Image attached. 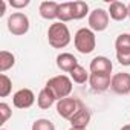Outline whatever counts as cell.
<instances>
[{"label":"cell","instance_id":"obj_21","mask_svg":"<svg viewBox=\"0 0 130 130\" xmlns=\"http://www.w3.org/2000/svg\"><path fill=\"white\" fill-rule=\"evenodd\" d=\"M12 90V81L6 74H0V96L6 98Z\"/></svg>","mask_w":130,"mask_h":130},{"label":"cell","instance_id":"obj_15","mask_svg":"<svg viewBox=\"0 0 130 130\" xmlns=\"http://www.w3.org/2000/svg\"><path fill=\"white\" fill-rule=\"evenodd\" d=\"M55 101H57L55 96L52 95V92H51L47 87H43V89L40 90L38 96H37V104H38L40 109H49Z\"/></svg>","mask_w":130,"mask_h":130},{"label":"cell","instance_id":"obj_23","mask_svg":"<svg viewBox=\"0 0 130 130\" xmlns=\"http://www.w3.org/2000/svg\"><path fill=\"white\" fill-rule=\"evenodd\" d=\"M0 115H2V122H0V124H5L11 118L12 110H11V107L6 103H0Z\"/></svg>","mask_w":130,"mask_h":130},{"label":"cell","instance_id":"obj_8","mask_svg":"<svg viewBox=\"0 0 130 130\" xmlns=\"http://www.w3.org/2000/svg\"><path fill=\"white\" fill-rule=\"evenodd\" d=\"M35 103V95L31 89H20L12 95V104L17 109H29Z\"/></svg>","mask_w":130,"mask_h":130},{"label":"cell","instance_id":"obj_4","mask_svg":"<svg viewBox=\"0 0 130 130\" xmlns=\"http://www.w3.org/2000/svg\"><path fill=\"white\" fill-rule=\"evenodd\" d=\"M8 29L12 35H25L29 31V19L23 12H12L8 17Z\"/></svg>","mask_w":130,"mask_h":130},{"label":"cell","instance_id":"obj_12","mask_svg":"<svg viewBox=\"0 0 130 130\" xmlns=\"http://www.w3.org/2000/svg\"><path fill=\"white\" fill-rule=\"evenodd\" d=\"M107 12H109L110 19H113L115 22H121L128 17V6L124 5L122 2H112Z\"/></svg>","mask_w":130,"mask_h":130},{"label":"cell","instance_id":"obj_14","mask_svg":"<svg viewBox=\"0 0 130 130\" xmlns=\"http://www.w3.org/2000/svg\"><path fill=\"white\" fill-rule=\"evenodd\" d=\"M58 8H60V3L57 2H41L38 11L44 20H54V19H58Z\"/></svg>","mask_w":130,"mask_h":130},{"label":"cell","instance_id":"obj_5","mask_svg":"<svg viewBox=\"0 0 130 130\" xmlns=\"http://www.w3.org/2000/svg\"><path fill=\"white\" fill-rule=\"evenodd\" d=\"M83 107V103L77 98H63L57 101V113L64 118V119H71L80 109Z\"/></svg>","mask_w":130,"mask_h":130},{"label":"cell","instance_id":"obj_3","mask_svg":"<svg viewBox=\"0 0 130 130\" xmlns=\"http://www.w3.org/2000/svg\"><path fill=\"white\" fill-rule=\"evenodd\" d=\"M74 44H75V49L84 55L93 52V49L96 46L95 32L89 28H80L74 35Z\"/></svg>","mask_w":130,"mask_h":130},{"label":"cell","instance_id":"obj_24","mask_svg":"<svg viewBox=\"0 0 130 130\" xmlns=\"http://www.w3.org/2000/svg\"><path fill=\"white\" fill-rule=\"evenodd\" d=\"M116 60L119 61V64H122V66H130V52H118Z\"/></svg>","mask_w":130,"mask_h":130},{"label":"cell","instance_id":"obj_9","mask_svg":"<svg viewBox=\"0 0 130 130\" xmlns=\"http://www.w3.org/2000/svg\"><path fill=\"white\" fill-rule=\"evenodd\" d=\"M90 74H104V75H110L113 64L107 57H95L90 61Z\"/></svg>","mask_w":130,"mask_h":130},{"label":"cell","instance_id":"obj_11","mask_svg":"<svg viewBox=\"0 0 130 130\" xmlns=\"http://www.w3.org/2000/svg\"><path fill=\"white\" fill-rule=\"evenodd\" d=\"M57 66L58 69H61L63 72H72L77 66H78V60L75 55L69 54V52H63L57 57Z\"/></svg>","mask_w":130,"mask_h":130},{"label":"cell","instance_id":"obj_17","mask_svg":"<svg viewBox=\"0 0 130 130\" xmlns=\"http://www.w3.org/2000/svg\"><path fill=\"white\" fill-rule=\"evenodd\" d=\"M58 20H60L61 23H66V22L74 20V14H72V2L60 3V8H58Z\"/></svg>","mask_w":130,"mask_h":130},{"label":"cell","instance_id":"obj_16","mask_svg":"<svg viewBox=\"0 0 130 130\" xmlns=\"http://www.w3.org/2000/svg\"><path fill=\"white\" fill-rule=\"evenodd\" d=\"M15 64V57L12 52L8 51H2L0 52V72L5 74L6 71H9L12 66Z\"/></svg>","mask_w":130,"mask_h":130},{"label":"cell","instance_id":"obj_27","mask_svg":"<svg viewBox=\"0 0 130 130\" xmlns=\"http://www.w3.org/2000/svg\"><path fill=\"white\" fill-rule=\"evenodd\" d=\"M121 130H130V124H125V125H122V127H121Z\"/></svg>","mask_w":130,"mask_h":130},{"label":"cell","instance_id":"obj_28","mask_svg":"<svg viewBox=\"0 0 130 130\" xmlns=\"http://www.w3.org/2000/svg\"><path fill=\"white\" fill-rule=\"evenodd\" d=\"M69 130H86V128H75V127H71Z\"/></svg>","mask_w":130,"mask_h":130},{"label":"cell","instance_id":"obj_29","mask_svg":"<svg viewBox=\"0 0 130 130\" xmlns=\"http://www.w3.org/2000/svg\"><path fill=\"white\" fill-rule=\"evenodd\" d=\"M127 6H128V17H130V3H128Z\"/></svg>","mask_w":130,"mask_h":130},{"label":"cell","instance_id":"obj_13","mask_svg":"<svg viewBox=\"0 0 130 130\" xmlns=\"http://www.w3.org/2000/svg\"><path fill=\"white\" fill-rule=\"evenodd\" d=\"M69 121H71V127H75V128H86L87 124L90 122V112L83 106Z\"/></svg>","mask_w":130,"mask_h":130},{"label":"cell","instance_id":"obj_22","mask_svg":"<svg viewBox=\"0 0 130 130\" xmlns=\"http://www.w3.org/2000/svg\"><path fill=\"white\" fill-rule=\"evenodd\" d=\"M32 130H55V125H54L52 121H49L46 118H40V119L34 121Z\"/></svg>","mask_w":130,"mask_h":130},{"label":"cell","instance_id":"obj_7","mask_svg":"<svg viewBox=\"0 0 130 130\" xmlns=\"http://www.w3.org/2000/svg\"><path fill=\"white\" fill-rule=\"evenodd\" d=\"M110 89L118 95H127L130 93V74L127 72H118L112 77Z\"/></svg>","mask_w":130,"mask_h":130},{"label":"cell","instance_id":"obj_6","mask_svg":"<svg viewBox=\"0 0 130 130\" xmlns=\"http://www.w3.org/2000/svg\"><path fill=\"white\" fill-rule=\"evenodd\" d=\"M109 12L103 8H96L89 14V29L93 32H101L109 26Z\"/></svg>","mask_w":130,"mask_h":130},{"label":"cell","instance_id":"obj_2","mask_svg":"<svg viewBox=\"0 0 130 130\" xmlns=\"http://www.w3.org/2000/svg\"><path fill=\"white\" fill-rule=\"evenodd\" d=\"M52 95L55 96L57 101L63 100V98H68L71 93H72V89H74V84H72V80L68 77V75H57V77H52L46 86Z\"/></svg>","mask_w":130,"mask_h":130},{"label":"cell","instance_id":"obj_30","mask_svg":"<svg viewBox=\"0 0 130 130\" xmlns=\"http://www.w3.org/2000/svg\"><path fill=\"white\" fill-rule=\"evenodd\" d=\"M2 130H6V128H2Z\"/></svg>","mask_w":130,"mask_h":130},{"label":"cell","instance_id":"obj_10","mask_svg":"<svg viewBox=\"0 0 130 130\" xmlns=\"http://www.w3.org/2000/svg\"><path fill=\"white\" fill-rule=\"evenodd\" d=\"M112 77L104 75V74H90L89 77V84L95 92H104L110 87Z\"/></svg>","mask_w":130,"mask_h":130},{"label":"cell","instance_id":"obj_18","mask_svg":"<svg viewBox=\"0 0 130 130\" xmlns=\"http://www.w3.org/2000/svg\"><path fill=\"white\" fill-rule=\"evenodd\" d=\"M74 20H81L89 14V5L86 2H72Z\"/></svg>","mask_w":130,"mask_h":130},{"label":"cell","instance_id":"obj_25","mask_svg":"<svg viewBox=\"0 0 130 130\" xmlns=\"http://www.w3.org/2000/svg\"><path fill=\"white\" fill-rule=\"evenodd\" d=\"M29 3H31L29 0H11V2H9V5H11L12 8H15V9L25 8V6H28Z\"/></svg>","mask_w":130,"mask_h":130},{"label":"cell","instance_id":"obj_1","mask_svg":"<svg viewBox=\"0 0 130 130\" xmlns=\"http://www.w3.org/2000/svg\"><path fill=\"white\" fill-rule=\"evenodd\" d=\"M47 41L55 49H63L71 43V31L66 23L55 22L47 29Z\"/></svg>","mask_w":130,"mask_h":130},{"label":"cell","instance_id":"obj_20","mask_svg":"<svg viewBox=\"0 0 130 130\" xmlns=\"http://www.w3.org/2000/svg\"><path fill=\"white\" fill-rule=\"evenodd\" d=\"M115 49L118 52H130V34H121L116 37Z\"/></svg>","mask_w":130,"mask_h":130},{"label":"cell","instance_id":"obj_19","mask_svg":"<svg viewBox=\"0 0 130 130\" xmlns=\"http://www.w3.org/2000/svg\"><path fill=\"white\" fill-rule=\"evenodd\" d=\"M89 74L86 72V69L83 68V66H78L71 72V80L74 81V83H78V84H84L86 81H89Z\"/></svg>","mask_w":130,"mask_h":130},{"label":"cell","instance_id":"obj_26","mask_svg":"<svg viewBox=\"0 0 130 130\" xmlns=\"http://www.w3.org/2000/svg\"><path fill=\"white\" fill-rule=\"evenodd\" d=\"M0 6H2V8H0V17H2L5 14V11H6V2L2 0V2H0Z\"/></svg>","mask_w":130,"mask_h":130}]
</instances>
